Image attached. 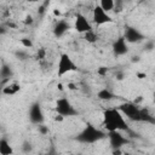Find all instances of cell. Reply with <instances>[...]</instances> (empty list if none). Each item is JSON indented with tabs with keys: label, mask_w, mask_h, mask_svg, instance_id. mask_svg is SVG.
Returning a JSON list of instances; mask_svg holds the SVG:
<instances>
[{
	"label": "cell",
	"mask_w": 155,
	"mask_h": 155,
	"mask_svg": "<svg viewBox=\"0 0 155 155\" xmlns=\"http://www.w3.org/2000/svg\"><path fill=\"white\" fill-rule=\"evenodd\" d=\"M104 127L108 132L110 131H126L128 128L122 114L117 109H107L103 113Z\"/></svg>",
	"instance_id": "obj_1"
},
{
	"label": "cell",
	"mask_w": 155,
	"mask_h": 155,
	"mask_svg": "<svg viewBox=\"0 0 155 155\" xmlns=\"http://www.w3.org/2000/svg\"><path fill=\"white\" fill-rule=\"evenodd\" d=\"M105 136H107V133L104 131L96 128L91 124H87L85 126V128L78 134L76 139L79 142H81V143H94L97 140L103 139Z\"/></svg>",
	"instance_id": "obj_2"
},
{
	"label": "cell",
	"mask_w": 155,
	"mask_h": 155,
	"mask_svg": "<svg viewBox=\"0 0 155 155\" xmlns=\"http://www.w3.org/2000/svg\"><path fill=\"white\" fill-rule=\"evenodd\" d=\"M76 70V65L74 64V62L71 61L70 56L67 53H62L58 61V67H57V75L58 76H63L64 74L69 73V71H74Z\"/></svg>",
	"instance_id": "obj_3"
},
{
	"label": "cell",
	"mask_w": 155,
	"mask_h": 155,
	"mask_svg": "<svg viewBox=\"0 0 155 155\" xmlns=\"http://www.w3.org/2000/svg\"><path fill=\"white\" fill-rule=\"evenodd\" d=\"M56 111L61 115L65 116H74L78 114V111L75 110V108L71 105V103L67 99V98H59L56 103Z\"/></svg>",
	"instance_id": "obj_4"
},
{
	"label": "cell",
	"mask_w": 155,
	"mask_h": 155,
	"mask_svg": "<svg viewBox=\"0 0 155 155\" xmlns=\"http://www.w3.org/2000/svg\"><path fill=\"white\" fill-rule=\"evenodd\" d=\"M120 111H121V114H125L130 120L140 121L139 108L137 107L136 103H124V104H121L120 105Z\"/></svg>",
	"instance_id": "obj_5"
},
{
	"label": "cell",
	"mask_w": 155,
	"mask_h": 155,
	"mask_svg": "<svg viewBox=\"0 0 155 155\" xmlns=\"http://www.w3.org/2000/svg\"><path fill=\"white\" fill-rule=\"evenodd\" d=\"M93 22L97 25H102L105 23H110L113 22L111 17L108 15V12H105L101 6H96L93 8Z\"/></svg>",
	"instance_id": "obj_6"
},
{
	"label": "cell",
	"mask_w": 155,
	"mask_h": 155,
	"mask_svg": "<svg viewBox=\"0 0 155 155\" xmlns=\"http://www.w3.org/2000/svg\"><path fill=\"white\" fill-rule=\"evenodd\" d=\"M29 119L33 124H42L44 121V113H42V109H41V105L40 103L35 102L31 104L30 109H29Z\"/></svg>",
	"instance_id": "obj_7"
},
{
	"label": "cell",
	"mask_w": 155,
	"mask_h": 155,
	"mask_svg": "<svg viewBox=\"0 0 155 155\" xmlns=\"http://www.w3.org/2000/svg\"><path fill=\"white\" fill-rule=\"evenodd\" d=\"M74 28H75V30H76L78 33H86V31H88V30L92 29L90 22L87 21V18H86L84 15H81V13H78V15H76Z\"/></svg>",
	"instance_id": "obj_8"
},
{
	"label": "cell",
	"mask_w": 155,
	"mask_h": 155,
	"mask_svg": "<svg viewBox=\"0 0 155 155\" xmlns=\"http://www.w3.org/2000/svg\"><path fill=\"white\" fill-rule=\"evenodd\" d=\"M143 39H144V36L138 29H136L133 27H127L126 28V30H125V40L126 41H128V42H139Z\"/></svg>",
	"instance_id": "obj_9"
},
{
	"label": "cell",
	"mask_w": 155,
	"mask_h": 155,
	"mask_svg": "<svg viewBox=\"0 0 155 155\" xmlns=\"http://www.w3.org/2000/svg\"><path fill=\"white\" fill-rule=\"evenodd\" d=\"M108 137H109V140H110L111 147L113 148H116V149L121 148L124 144L127 143V139L121 133H119L117 131H110L109 134H108Z\"/></svg>",
	"instance_id": "obj_10"
},
{
	"label": "cell",
	"mask_w": 155,
	"mask_h": 155,
	"mask_svg": "<svg viewBox=\"0 0 155 155\" xmlns=\"http://www.w3.org/2000/svg\"><path fill=\"white\" fill-rule=\"evenodd\" d=\"M113 52L115 56H122V54H126L128 52V47H127L125 38H119L113 44Z\"/></svg>",
	"instance_id": "obj_11"
},
{
	"label": "cell",
	"mask_w": 155,
	"mask_h": 155,
	"mask_svg": "<svg viewBox=\"0 0 155 155\" xmlns=\"http://www.w3.org/2000/svg\"><path fill=\"white\" fill-rule=\"evenodd\" d=\"M69 29H70V25H69L68 22H65V21H59V22L54 25L53 33H54V35H56L57 38H61V36H63Z\"/></svg>",
	"instance_id": "obj_12"
},
{
	"label": "cell",
	"mask_w": 155,
	"mask_h": 155,
	"mask_svg": "<svg viewBox=\"0 0 155 155\" xmlns=\"http://www.w3.org/2000/svg\"><path fill=\"white\" fill-rule=\"evenodd\" d=\"M19 90H21L19 85L15 82V84H10V85L4 86L2 90H1V92H2L4 94H6V96H12V94H16Z\"/></svg>",
	"instance_id": "obj_13"
},
{
	"label": "cell",
	"mask_w": 155,
	"mask_h": 155,
	"mask_svg": "<svg viewBox=\"0 0 155 155\" xmlns=\"http://www.w3.org/2000/svg\"><path fill=\"white\" fill-rule=\"evenodd\" d=\"M12 153H13V150H12L11 145L8 144V142L5 138H1L0 139V154L1 155H10Z\"/></svg>",
	"instance_id": "obj_14"
},
{
	"label": "cell",
	"mask_w": 155,
	"mask_h": 155,
	"mask_svg": "<svg viewBox=\"0 0 155 155\" xmlns=\"http://www.w3.org/2000/svg\"><path fill=\"white\" fill-rule=\"evenodd\" d=\"M97 97H98L101 101H110V99H113L114 94H113L108 88H103V90H101V91L97 93Z\"/></svg>",
	"instance_id": "obj_15"
},
{
	"label": "cell",
	"mask_w": 155,
	"mask_h": 155,
	"mask_svg": "<svg viewBox=\"0 0 155 155\" xmlns=\"http://www.w3.org/2000/svg\"><path fill=\"white\" fill-rule=\"evenodd\" d=\"M0 75L4 79H10L12 76V69L8 64H2L0 68Z\"/></svg>",
	"instance_id": "obj_16"
},
{
	"label": "cell",
	"mask_w": 155,
	"mask_h": 155,
	"mask_svg": "<svg viewBox=\"0 0 155 155\" xmlns=\"http://www.w3.org/2000/svg\"><path fill=\"white\" fill-rule=\"evenodd\" d=\"M101 1V7L105 11V12H109V11H111L113 8H114V6H115V1L114 0H99Z\"/></svg>",
	"instance_id": "obj_17"
},
{
	"label": "cell",
	"mask_w": 155,
	"mask_h": 155,
	"mask_svg": "<svg viewBox=\"0 0 155 155\" xmlns=\"http://www.w3.org/2000/svg\"><path fill=\"white\" fill-rule=\"evenodd\" d=\"M85 34V39H86V41L87 42H91V44H93V42H96L97 41V39H98V36L96 35V33L91 29V30H88V31H86V33H84Z\"/></svg>",
	"instance_id": "obj_18"
},
{
	"label": "cell",
	"mask_w": 155,
	"mask_h": 155,
	"mask_svg": "<svg viewBox=\"0 0 155 155\" xmlns=\"http://www.w3.org/2000/svg\"><path fill=\"white\" fill-rule=\"evenodd\" d=\"M21 44H22L24 47H27V48H31V47H33V41H31L30 39H28V38L21 39Z\"/></svg>",
	"instance_id": "obj_19"
},
{
	"label": "cell",
	"mask_w": 155,
	"mask_h": 155,
	"mask_svg": "<svg viewBox=\"0 0 155 155\" xmlns=\"http://www.w3.org/2000/svg\"><path fill=\"white\" fill-rule=\"evenodd\" d=\"M48 4H50V0H46V1H45V2L42 4V5H40V6H39L38 13H39L40 16H42V15H44V13L46 12V7H47V5H48Z\"/></svg>",
	"instance_id": "obj_20"
},
{
	"label": "cell",
	"mask_w": 155,
	"mask_h": 155,
	"mask_svg": "<svg viewBox=\"0 0 155 155\" xmlns=\"http://www.w3.org/2000/svg\"><path fill=\"white\" fill-rule=\"evenodd\" d=\"M22 149H23V151L24 153H29V151H31L33 150V147H31V144L29 143V142H23V145H22Z\"/></svg>",
	"instance_id": "obj_21"
},
{
	"label": "cell",
	"mask_w": 155,
	"mask_h": 155,
	"mask_svg": "<svg viewBox=\"0 0 155 155\" xmlns=\"http://www.w3.org/2000/svg\"><path fill=\"white\" fill-rule=\"evenodd\" d=\"M15 54H16V57H18V58H19V59H22V61L28 58V54H27L25 52H23V51H16V53H15Z\"/></svg>",
	"instance_id": "obj_22"
},
{
	"label": "cell",
	"mask_w": 155,
	"mask_h": 155,
	"mask_svg": "<svg viewBox=\"0 0 155 155\" xmlns=\"http://www.w3.org/2000/svg\"><path fill=\"white\" fill-rule=\"evenodd\" d=\"M48 131H50V130H48V127H47V126H45V125H41V124H40V126H39V132H40L41 134H44V136H45V134H47V133H48Z\"/></svg>",
	"instance_id": "obj_23"
},
{
	"label": "cell",
	"mask_w": 155,
	"mask_h": 155,
	"mask_svg": "<svg viewBox=\"0 0 155 155\" xmlns=\"http://www.w3.org/2000/svg\"><path fill=\"white\" fill-rule=\"evenodd\" d=\"M97 73H98V75L104 76V75H107V73H108V68H107V67H99L98 70H97Z\"/></svg>",
	"instance_id": "obj_24"
},
{
	"label": "cell",
	"mask_w": 155,
	"mask_h": 155,
	"mask_svg": "<svg viewBox=\"0 0 155 155\" xmlns=\"http://www.w3.org/2000/svg\"><path fill=\"white\" fill-rule=\"evenodd\" d=\"M45 56H46V50L45 48H39V51H38V58L39 59H44Z\"/></svg>",
	"instance_id": "obj_25"
},
{
	"label": "cell",
	"mask_w": 155,
	"mask_h": 155,
	"mask_svg": "<svg viewBox=\"0 0 155 155\" xmlns=\"http://www.w3.org/2000/svg\"><path fill=\"white\" fill-rule=\"evenodd\" d=\"M33 23H34L33 17H31V16H27L25 19H24V24H25V25H30V24H33Z\"/></svg>",
	"instance_id": "obj_26"
},
{
	"label": "cell",
	"mask_w": 155,
	"mask_h": 155,
	"mask_svg": "<svg viewBox=\"0 0 155 155\" xmlns=\"http://www.w3.org/2000/svg\"><path fill=\"white\" fill-rule=\"evenodd\" d=\"M153 48H154V42L153 41H149V42L145 44V50L147 51H153Z\"/></svg>",
	"instance_id": "obj_27"
},
{
	"label": "cell",
	"mask_w": 155,
	"mask_h": 155,
	"mask_svg": "<svg viewBox=\"0 0 155 155\" xmlns=\"http://www.w3.org/2000/svg\"><path fill=\"white\" fill-rule=\"evenodd\" d=\"M63 120H64V116L61 115V114H57V115L54 116V121H56V122H62Z\"/></svg>",
	"instance_id": "obj_28"
},
{
	"label": "cell",
	"mask_w": 155,
	"mask_h": 155,
	"mask_svg": "<svg viewBox=\"0 0 155 155\" xmlns=\"http://www.w3.org/2000/svg\"><path fill=\"white\" fill-rule=\"evenodd\" d=\"M68 88H69V90H71V91H74V90H76L78 87H76V85H75V84L69 82V84H68Z\"/></svg>",
	"instance_id": "obj_29"
},
{
	"label": "cell",
	"mask_w": 155,
	"mask_h": 155,
	"mask_svg": "<svg viewBox=\"0 0 155 155\" xmlns=\"http://www.w3.org/2000/svg\"><path fill=\"white\" fill-rule=\"evenodd\" d=\"M7 33V29H6V27H4V25H0V35H4V34H6Z\"/></svg>",
	"instance_id": "obj_30"
},
{
	"label": "cell",
	"mask_w": 155,
	"mask_h": 155,
	"mask_svg": "<svg viewBox=\"0 0 155 155\" xmlns=\"http://www.w3.org/2000/svg\"><path fill=\"white\" fill-rule=\"evenodd\" d=\"M116 79H117V80H122V79H124V73L119 71V73L116 74Z\"/></svg>",
	"instance_id": "obj_31"
},
{
	"label": "cell",
	"mask_w": 155,
	"mask_h": 155,
	"mask_svg": "<svg viewBox=\"0 0 155 155\" xmlns=\"http://www.w3.org/2000/svg\"><path fill=\"white\" fill-rule=\"evenodd\" d=\"M6 25H7L8 28H13V29H16V24H15V23H12V22H7V23H6Z\"/></svg>",
	"instance_id": "obj_32"
},
{
	"label": "cell",
	"mask_w": 155,
	"mask_h": 155,
	"mask_svg": "<svg viewBox=\"0 0 155 155\" xmlns=\"http://www.w3.org/2000/svg\"><path fill=\"white\" fill-rule=\"evenodd\" d=\"M53 15H54V16H58V17H59V16H61V11H59L58 8H56V10H53Z\"/></svg>",
	"instance_id": "obj_33"
},
{
	"label": "cell",
	"mask_w": 155,
	"mask_h": 155,
	"mask_svg": "<svg viewBox=\"0 0 155 155\" xmlns=\"http://www.w3.org/2000/svg\"><path fill=\"white\" fill-rule=\"evenodd\" d=\"M131 61H132L133 63H134V62H139V56H133Z\"/></svg>",
	"instance_id": "obj_34"
},
{
	"label": "cell",
	"mask_w": 155,
	"mask_h": 155,
	"mask_svg": "<svg viewBox=\"0 0 155 155\" xmlns=\"http://www.w3.org/2000/svg\"><path fill=\"white\" fill-rule=\"evenodd\" d=\"M137 76H138L139 79H144V78H147V75H145L144 73H138V74H137Z\"/></svg>",
	"instance_id": "obj_35"
},
{
	"label": "cell",
	"mask_w": 155,
	"mask_h": 155,
	"mask_svg": "<svg viewBox=\"0 0 155 155\" xmlns=\"http://www.w3.org/2000/svg\"><path fill=\"white\" fill-rule=\"evenodd\" d=\"M142 99H143V98H142V97L139 96V97H138L137 99H134V102H133V103H136V104H137V103H139V102H142Z\"/></svg>",
	"instance_id": "obj_36"
},
{
	"label": "cell",
	"mask_w": 155,
	"mask_h": 155,
	"mask_svg": "<svg viewBox=\"0 0 155 155\" xmlns=\"http://www.w3.org/2000/svg\"><path fill=\"white\" fill-rule=\"evenodd\" d=\"M58 90H59V91L63 90V85H62V84H58Z\"/></svg>",
	"instance_id": "obj_37"
},
{
	"label": "cell",
	"mask_w": 155,
	"mask_h": 155,
	"mask_svg": "<svg viewBox=\"0 0 155 155\" xmlns=\"http://www.w3.org/2000/svg\"><path fill=\"white\" fill-rule=\"evenodd\" d=\"M28 2H36V1H39V0H27Z\"/></svg>",
	"instance_id": "obj_38"
},
{
	"label": "cell",
	"mask_w": 155,
	"mask_h": 155,
	"mask_svg": "<svg viewBox=\"0 0 155 155\" xmlns=\"http://www.w3.org/2000/svg\"><path fill=\"white\" fill-rule=\"evenodd\" d=\"M0 79H1V75H0Z\"/></svg>",
	"instance_id": "obj_39"
}]
</instances>
